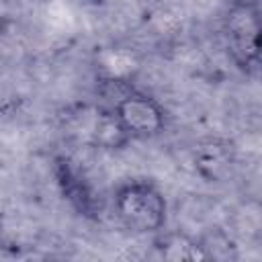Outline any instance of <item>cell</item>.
Instances as JSON below:
<instances>
[{"label": "cell", "mask_w": 262, "mask_h": 262, "mask_svg": "<svg viewBox=\"0 0 262 262\" xmlns=\"http://www.w3.org/2000/svg\"><path fill=\"white\" fill-rule=\"evenodd\" d=\"M154 246L164 260L172 262H196L209 258L203 244L182 231H158Z\"/></svg>", "instance_id": "6"}, {"label": "cell", "mask_w": 262, "mask_h": 262, "mask_svg": "<svg viewBox=\"0 0 262 262\" xmlns=\"http://www.w3.org/2000/svg\"><path fill=\"white\" fill-rule=\"evenodd\" d=\"M55 178L57 186L63 194V199L70 201V205L84 217H96L100 211L96 192L88 184V180L76 170V166L68 158H57L55 160Z\"/></svg>", "instance_id": "5"}, {"label": "cell", "mask_w": 262, "mask_h": 262, "mask_svg": "<svg viewBox=\"0 0 262 262\" xmlns=\"http://www.w3.org/2000/svg\"><path fill=\"white\" fill-rule=\"evenodd\" d=\"M223 31L233 63L244 72L254 70L260 61V8L229 6Z\"/></svg>", "instance_id": "3"}, {"label": "cell", "mask_w": 262, "mask_h": 262, "mask_svg": "<svg viewBox=\"0 0 262 262\" xmlns=\"http://www.w3.org/2000/svg\"><path fill=\"white\" fill-rule=\"evenodd\" d=\"M70 127L82 141L100 149H123L131 141L113 108L104 106H80L70 117Z\"/></svg>", "instance_id": "4"}, {"label": "cell", "mask_w": 262, "mask_h": 262, "mask_svg": "<svg viewBox=\"0 0 262 262\" xmlns=\"http://www.w3.org/2000/svg\"><path fill=\"white\" fill-rule=\"evenodd\" d=\"M227 6H239V8H260V0H227Z\"/></svg>", "instance_id": "9"}, {"label": "cell", "mask_w": 262, "mask_h": 262, "mask_svg": "<svg viewBox=\"0 0 262 262\" xmlns=\"http://www.w3.org/2000/svg\"><path fill=\"white\" fill-rule=\"evenodd\" d=\"M115 213L135 233H158L168 219V203L160 186L147 178H133L117 186Z\"/></svg>", "instance_id": "1"}, {"label": "cell", "mask_w": 262, "mask_h": 262, "mask_svg": "<svg viewBox=\"0 0 262 262\" xmlns=\"http://www.w3.org/2000/svg\"><path fill=\"white\" fill-rule=\"evenodd\" d=\"M98 68L106 82H125L137 68V61L127 49H104L98 53Z\"/></svg>", "instance_id": "8"}, {"label": "cell", "mask_w": 262, "mask_h": 262, "mask_svg": "<svg viewBox=\"0 0 262 262\" xmlns=\"http://www.w3.org/2000/svg\"><path fill=\"white\" fill-rule=\"evenodd\" d=\"M194 164H196V170L203 178L207 180H221L231 164H233V149L227 141H221V139H209L205 141L196 154H194Z\"/></svg>", "instance_id": "7"}, {"label": "cell", "mask_w": 262, "mask_h": 262, "mask_svg": "<svg viewBox=\"0 0 262 262\" xmlns=\"http://www.w3.org/2000/svg\"><path fill=\"white\" fill-rule=\"evenodd\" d=\"M113 113L129 139H151L166 127V113L160 102L133 88H127L117 96Z\"/></svg>", "instance_id": "2"}]
</instances>
